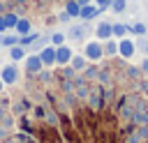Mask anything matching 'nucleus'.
Returning <instances> with one entry per match:
<instances>
[{
	"mask_svg": "<svg viewBox=\"0 0 148 143\" xmlns=\"http://www.w3.org/2000/svg\"><path fill=\"white\" fill-rule=\"evenodd\" d=\"M76 2H79V5H81V7H83V5H90V2H92V0H76Z\"/></svg>",
	"mask_w": 148,
	"mask_h": 143,
	"instance_id": "obj_28",
	"label": "nucleus"
},
{
	"mask_svg": "<svg viewBox=\"0 0 148 143\" xmlns=\"http://www.w3.org/2000/svg\"><path fill=\"white\" fill-rule=\"evenodd\" d=\"M83 55H86L90 62H99V60L104 58V46H102L99 42H86V46H83Z\"/></svg>",
	"mask_w": 148,
	"mask_h": 143,
	"instance_id": "obj_1",
	"label": "nucleus"
},
{
	"mask_svg": "<svg viewBox=\"0 0 148 143\" xmlns=\"http://www.w3.org/2000/svg\"><path fill=\"white\" fill-rule=\"evenodd\" d=\"M42 69H44V62H42L39 53H30V55H25V72H28V74H39Z\"/></svg>",
	"mask_w": 148,
	"mask_h": 143,
	"instance_id": "obj_5",
	"label": "nucleus"
},
{
	"mask_svg": "<svg viewBox=\"0 0 148 143\" xmlns=\"http://www.w3.org/2000/svg\"><path fill=\"white\" fill-rule=\"evenodd\" d=\"M9 58H12V62L25 60V46H21V44H14V46H9Z\"/></svg>",
	"mask_w": 148,
	"mask_h": 143,
	"instance_id": "obj_9",
	"label": "nucleus"
},
{
	"mask_svg": "<svg viewBox=\"0 0 148 143\" xmlns=\"http://www.w3.org/2000/svg\"><path fill=\"white\" fill-rule=\"evenodd\" d=\"M0 78L5 81V85H14V83H18V78H21V74H18V67H16L14 62L5 65V67L0 69Z\"/></svg>",
	"mask_w": 148,
	"mask_h": 143,
	"instance_id": "obj_2",
	"label": "nucleus"
},
{
	"mask_svg": "<svg viewBox=\"0 0 148 143\" xmlns=\"http://www.w3.org/2000/svg\"><path fill=\"white\" fill-rule=\"evenodd\" d=\"M143 53L148 55V42H143Z\"/></svg>",
	"mask_w": 148,
	"mask_h": 143,
	"instance_id": "obj_29",
	"label": "nucleus"
},
{
	"mask_svg": "<svg viewBox=\"0 0 148 143\" xmlns=\"http://www.w3.org/2000/svg\"><path fill=\"white\" fill-rule=\"evenodd\" d=\"M65 12H67L72 18H76V16L81 14V5H79L76 0H69V2H67V7H65Z\"/></svg>",
	"mask_w": 148,
	"mask_h": 143,
	"instance_id": "obj_15",
	"label": "nucleus"
},
{
	"mask_svg": "<svg viewBox=\"0 0 148 143\" xmlns=\"http://www.w3.org/2000/svg\"><path fill=\"white\" fill-rule=\"evenodd\" d=\"M2 18H5L7 30H12V28L16 25V21H18V14H16V12H5V14H2Z\"/></svg>",
	"mask_w": 148,
	"mask_h": 143,
	"instance_id": "obj_16",
	"label": "nucleus"
},
{
	"mask_svg": "<svg viewBox=\"0 0 148 143\" xmlns=\"http://www.w3.org/2000/svg\"><path fill=\"white\" fill-rule=\"evenodd\" d=\"M32 113H35V115H37V118H44V115H46V113H44V108H42V106H35V108H32Z\"/></svg>",
	"mask_w": 148,
	"mask_h": 143,
	"instance_id": "obj_24",
	"label": "nucleus"
},
{
	"mask_svg": "<svg viewBox=\"0 0 148 143\" xmlns=\"http://www.w3.org/2000/svg\"><path fill=\"white\" fill-rule=\"evenodd\" d=\"M14 30H16L18 37H21V35H28V32H32V23H30L28 18H18L16 25H14Z\"/></svg>",
	"mask_w": 148,
	"mask_h": 143,
	"instance_id": "obj_11",
	"label": "nucleus"
},
{
	"mask_svg": "<svg viewBox=\"0 0 148 143\" xmlns=\"http://www.w3.org/2000/svg\"><path fill=\"white\" fill-rule=\"evenodd\" d=\"M92 2H95L102 12H104V9H109V5H111V0H92Z\"/></svg>",
	"mask_w": 148,
	"mask_h": 143,
	"instance_id": "obj_23",
	"label": "nucleus"
},
{
	"mask_svg": "<svg viewBox=\"0 0 148 143\" xmlns=\"http://www.w3.org/2000/svg\"><path fill=\"white\" fill-rule=\"evenodd\" d=\"M141 74H146L148 76V55L143 58V62H141Z\"/></svg>",
	"mask_w": 148,
	"mask_h": 143,
	"instance_id": "obj_25",
	"label": "nucleus"
},
{
	"mask_svg": "<svg viewBox=\"0 0 148 143\" xmlns=\"http://www.w3.org/2000/svg\"><path fill=\"white\" fill-rule=\"evenodd\" d=\"M0 48H2V44H0Z\"/></svg>",
	"mask_w": 148,
	"mask_h": 143,
	"instance_id": "obj_31",
	"label": "nucleus"
},
{
	"mask_svg": "<svg viewBox=\"0 0 148 143\" xmlns=\"http://www.w3.org/2000/svg\"><path fill=\"white\" fill-rule=\"evenodd\" d=\"M67 37L74 39V42H81V39L86 37V28H83V25H72V30L67 32Z\"/></svg>",
	"mask_w": 148,
	"mask_h": 143,
	"instance_id": "obj_13",
	"label": "nucleus"
},
{
	"mask_svg": "<svg viewBox=\"0 0 148 143\" xmlns=\"http://www.w3.org/2000/svg\"><path fill=\"white\" fill-rule=\"evenodd\" d=\"M39 58H42L44 67H53V65H56V46H53V44H51V46H44V48L39 51Z\"/></svg>",
	"mask_w": 148,
	"mask_h": 143,
	"instance_id": "obj_7",
	"label": "nucleus"
},
{
	"mask_svg": "<svg viewBox=\"0 0 148 143\" xmlns=\"http://www.w3.org/2000/svg\"><path fill=\"white\" fill-rule=\"evenodd\" d=\"M83 72H86V78H88V81L97 78V74H99V69H97V67H92V65H90V67L86 65V69H83Z\"/></svg>",
	"mask_w": 148,
	"mask_h": 143,
	"instance_id": "obj_21",
	"label": "nucleus"
},
{
	"mask_svg": "<svg viewBox=\"0 0 148 143\" xmlns=\"http://www.w3.org/2000/svg\"><path fill=\"white\" fill-rule=\"evenodd\" d=\"M111 32H113V37L123 39V37L130 32V25H127V23H111Z\"/></svg>",
	"mask_w": 148,
	"mask_h": 143,
	"instance_id": "obj_12",
	"label": "nucleus"
},
{
	"mask_svg": "<svg viewBox=\"0 0 148 143\" xmlns=\"http://www.w3.org/2000/svg\"><path fill=\"white\" fill-rule=\"evenodd\" d=\"M134 53H136V44H134L130 37H123V39H118V55H120V58L130 60Z\"/></svg>",
	"mask_w": 148,
	"mask_h": 143,
	"instance_id": "obj_3",
	"label": "nucleus"
},
{
	"mask_svg": "<svg viewBox=\"0 0 148 143\" xmlns=\"http://www.w3.org/2000/svg\"><path fill=\"white\" fill-rule=\"evenodd\" d=\"M99 14H102V9H99L95 2H90V5H83V7H81L79 18H83V21H92V18H97Z\"/></svg>",
	"mask_w": 148,
	"mask_h": 143,
	"instance_id": "obj_6",
	"label": "nucleus"
},
{
	"mask_svg": "<svg viewBox=\"0 0 148 143\" xmlns=\"http://www.w3.org/2000/svg\"><path fill=\"white\" fill-rule=\"evenodd\" d=\"M109 9H111V12H116V14H123V12L127 9V0H111Z\"/></svg>",
	"mask_w": 148,
	"mask_h": 143,
	"instance_id": "obj_17",
	"label": "nucleus"
},
{
	"mask_svg": "<svg viewBox=\"0 0 148 143\" xmlns=\"http://www.w3.org/2000/svg\"><path fill=\"white\" fill-rule=\"evenodd\" d=\"M86 65H88V58H86L83 53H81V55H72V60H69V67H72L74 72H83Z\"/></svg>",
	"mask_w": 148,
	"mask_h": 143,
	"instance_id": "obj_10",
	"label": "nucleus"
},
{
	"mask_svg": "<svg viewBox=\"0 0 148 143\" xmlns=\"http://www.w3.org/2000/svg\"><path fill=\"white\" fill-rule=\"evenodd\" d=\"M58 18H60V21H69V18H72V16H69V14H67V12H62V14H60V16H58Z\"/></svg>",
	"mask_w": 148,
	"mask_h": 143,
	"instance_id": "obj_27",
	"label": "nucleus"
},
{
	"mask_svg": "<svg viewBox=\"0 0 148 143\" xmlns=\"http://www.w3.org/2000/svg\"><path fill=\"white\" fill-rule=\"evenodd\" d=\"M2 88H5V81H2V78H0V92H2Z\"/></svg>",
	"mask_w": 148,
	"mask_h": 143,
	"instance_id": "obj_30",
	"label": "nucleus"
},
{
	"mask_svg": "<svg viewBox=\"0 0 148 143\" xmlns=\"http://www.w3.org/2000/svg\"><path fill=\"white\" fill-rule=\"evenodd\" d=\"M49 39H51V44H53V46H60V44H65L67 35H65V32H53V35H51Z\"/></svg>",
	"mask_w": 148,
	"mask_h": 143,
	"instance_id": "obj_20",
	"label": "nucleus"
},
{
	"mask_svg": "<svg viewBox=\"0 0 148 143\" xmlns=\"http://www.w3.org/2000/svg\"><path fill=\"white\" fill-rule=\"evenodd\" d=\"M7 30V25H5V18H2V14H0V35Z\"/></svg>",
	"mask_w": 148,
	"mask_h": 143,
	"instance_id": "obj_26",
	"label": "nucleus"
},
{
	"mask_svg": "<svg viewBox=\"0 0 148 143\" xmlns=\"http://www.w3.org/2000/svg\"><path fill=\"white\" fill-rule=\"evenodd\" d=\"M95 37H97V39H102V42L111 39V37H113V32H111V23H109V21L97 23V28H95Z\"/></svg>",
	"mask_w": 148,
	"mask_h": 143,
	"instance_id": "obj_8",
	"label": "nucleus"
},
{
	"mask_svg": "<svg viewBox=\"0 0 148 143\" xmlns=\"http://www.w3.org/2000/svg\"><path fill=\"white\" fill-rule=\"evenodd\" d=\"M104 55H109V58L118 55V42H113V37L106 39V44H104Z\"/></svg>",
	"mask_w": 148,
	"mask_h": 143,
	"instance_id": "obj_14",
	"label": "nucleus"
},
{
	"mask_svg": "<svg viewBox=\"0 0 148 143\" xmlns=\"http://www.w3.org/2000/svg\"><path fill=\"white\" fill-rule=\"evenodd\" d=\"M127 74H130V78H139L141 76V67H130Z\"/></svg>",
	"mask_w": 148,
	"mask_h": 143,
	"instance_id": "obj_22",
	"label": "nucleus"
},
{
	"mask_svg": "<svg viewBox=\"0 0 148 143\" xmlns=\"http://www.w3.org/2000/svg\"><path fill=\"white\" fill-rule=\"evenodd\" d=\"M0 44L2 46H14V44H18V35H0Z\"/></svg>",
	"mask_w": 148,
	"mask_h": 143,
	"instance_id": "obj_18",
	"label": "nucleus"
},
{
	"mask_svg": "<svg viewBox=\"0 0 148 143\" xmlns=\"http://www.w3.org/2000/svg\"><path fill=\"white\" fill-rule=\"evenodd\" d=\"M72 55H74V51H72L67 44H60V46H56V65H60V67L69 65Z\"/></svg>",
	"mask_w": 148,
	"mask_h": 143,
	"instance_id": "obj_4",
	"label": "nucleus"
},
{
	"mask_svg": "<svg viewBox=\"0 0 148 143\" xmlns=\"http://www.w3.org/2000/svg\"><path fill=\"white\" fill-rule=\"evenodd\" d=\"M148 32V28L143 25V23H134V25H130V35H139V37H143Z\"/></svg>",
	"mask_w": 148,
	"mask_h": 143,
	"instance_id": "obj_19",
	"label": "nucleus"
}]
</instances>
